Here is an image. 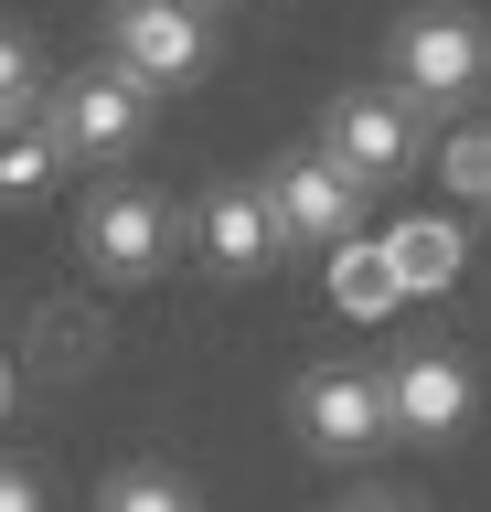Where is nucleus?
I'll return each instance as SVG.
<instances>
[{"label":"nucleus","instance_id":"nucleus-1","mask_svg":"<svg viewBox=\"0 0 491 512\" xmlns=\"http://www.w3.org/2000/svg\"><path fill=\"white\" fill-rule=\"evenodd\" d=\"M395 86L417 107H470L491 86V32L470 11H406L395 22Z\"/></svg>","mask_w":491,"mask_h":512},{"label":"nucleus","instance_id":"nucleus-2","mask_svg":"<svg viewBox=\"0 0 491 512\" xmlns=\"http://www.w3.org/2000/svg\"><path fill=\"white\" fill-rule=\"evenodd\" d=\"M43 118H54L65 160H129V150H139V128H150V86H139L118 54H107V64H86L75 86L43 96Z\"/></svg>","mask_w":491,"mask_h":512},{"label":"nucleus","instance_id":"nucleus-3","mask_svg":"<svg viewBox=\"0 0 491 512\" xmlns=\"http://www.w3.org/2000/svg\"><path fill=\"white\" fill-rule=\"evenodd\" d=\"M107 54L139 86H193L214 64V22H203V0H107Z\"/></svg>","mask_w":491,"mask_h":512},{"label":"nucleus","instance_id":"nucleus-4","mask_svg":"<svg viewBox=\"0 0 491 512\" xmlns=\"http://www.w3.org/2000/svg\"><path fill=\"white\" fill-rule=\"evenodd\" d=\"M363 192L374 182H363L342 150H299V160L267 171V203H278V235H289V246H342L363 224Z\"/></svg>","mask_w":491,"mask_h":512},{"label":"nucleus","instance_id":"nucleus-5","mask_svg":"<svg viewBox=\"0 0 491 512\" xmlns=\"http://www.w3.org/2000/svg\"><path fill=\"white\" fill-rule=\"evenodd\" d=\"M171 203L161 192H139V182H107L97 203H86V267L97 278H118V288H139V278H161L171 267Z\"/></svg>","mask_w":491,"mask_h":512},{"label":"nucleus","instance_id":"nucleus-6","mask_svg":"<svg viewBox=\"0 0 491 512\" xmlns=\"http://www.w3.org/2000/svg\"><path fill=\"white\" fill-rule=\"evenodd\" d=\"M299 438L321 448V459H363V448H385V438H395L385 374H363V363H321V374L299 384Z\"/></svg>","mask_w":491,"mask_h":512},{"label":"nucleus","instance_id":"nucleus-7","mask_svg":"<svg viewBox=\"0 0 491 512\" xmlns=\"http://www.w3.org/2000/svg\"><path fill=\"white\" fill-rule=\"evenodd\" d=\"M385 416H395V438H459L470 427V363H459L449 342H417V352H395V374H385Z\"/></svg>","mask_w":491,"mask_h":512},{"label":"nucleus","instance_id":"nucleus-8","mask_svg":"<svg viewBox=\"0 0 491 512\" xmlns=\"http://www.w3.org/2000/svg\"><path fill=\"white\" fill-rule=\"evenodd\" d=\"M417 118L427 107L406 86H353V96H331V139L321 150H342L363 182H395V171L417 160Z\"/></svg>","mask_w":491,"mask_h":512},{"label":"nucleus","instance_id":"nucleus-9","mask_svg":"<svg viewBox=\"0 0 491 512\" xmlns=\"http://www.w3.org/2000/svg\"><path fill=\"white\" fill-rule=\"evenodd\" d=\"M193 235H203V267H214V278H257V267H278V246H289L267 182H225V192L193 214Z\"/></svg>","mask_w":491,"mask_h":512},{"label":"nucleus","instance_id":"nucleus-10","mask_svg":"<svg viewBox=\"0 0 491 512\" xmlns=\"http://www.w3.org/2000/svg\"><path fill=\"white\" fill-rule=\"evenodd\" d=\"M54 171H65V139H54V118H0V203H33V192H54Z\"/></svg>","mask_w":491,"mask_h":512},{"label":"nucleus","instance_id":"nucleus-11","mask_svg":"<svg viewBox=\"0 0 491 512\" xmlns=\"http://www.w3.org/2000/svg\"><path fill=\"white\" fill-rule=\"evenodd\" d=\"M331 299H342L353 320H385L395 299H406V278H395L385 246H353V235H342V246H331Z\"/></svg>","mask_w":491,"mask_h":512},{"label":"nucleus","instance_id":"nucleus-12","mask_svg":"<svg viewBox=\"0 0 491 512\" xmlns=\"http://www.w3.org/2000/svg\"><path fill=\"white\" fill-rule=\"evenodd\" d=\"M385 256H395V278H406V299H427V288L459 278V224L417 214V224H395V235H385Z\"/></svg>","mask_w":491,"mask_h":512},{"label":"nucleus","instance_id":"nucleus-13","mask_svg":"<svg viewBox=\"0 0 491 512\" xmlns=\"http://www.w3.org/2000/svg\"><path fill=\"white\" fill-rule=\"evenodd\" d=\"M43 107V75H33V43L0 22V118H33Z\"/></svg>","mask_w":491,"mask_h":512},{"label":"nucleus","instance_id":"nucleus-14","mask_svg":"<svg viewBox=\"0 0 491 512\" xmlns=\"http://www.w3.org/2000/svg\"><path fill=\"white\" fill-rule=\"evenodd\" d=\"M449 192L491 214V128H459V139H449Z\"/></svg>","mask_w":491,"mask_h":512},{"label":"nucleus","instance_id":"nucleus-15","mask_svg":"<svg viewBox=\"0 0 491 512\" xmlns=\"http://www.w3.org/2000/svg\"><path fill=\"white\" fill-rule=\"evenodd\" d=\"M107 502H118V512H171V502H193V480H171V470H118V480H107Z\"/></svg>","mask_w":491,"mask_h":512},{"label":"nucleus","instance_id":"nucleus-16","mask_svg":"<svg viewBox=\"0 0 491 512\" xmlns=\"http://www.w3.org/2000/svg\"><path fill=\"white\" fill-rule=\"evenodd\" d=\"M11 502H33V480H22V470H0V512H11Z\"/></svg>","mask_w":491,"mask_h":512}]
</instances>
